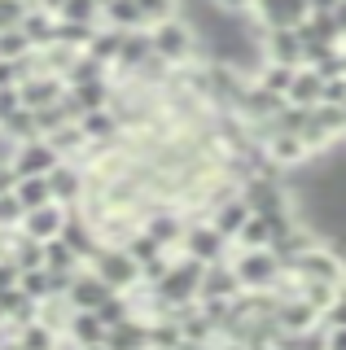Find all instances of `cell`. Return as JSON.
Returning <instances> with one entry per match:
<instances>
[{"instance_id":"d6a6232c","label":"cell","mask_w":346,"mask_h":350,"mask_svg":"<svg viewBox=\"0 0 346 350\" xmlns=\"http://www.w3.org/2000/svg\"><path fill=\"white\" fill-rule=\"evenodd\" d=\"M136 5H140V14L149 18V27L162 22V18H171V14H180V0H136Z\"/></svg>"},{"instance_id":"f35d334b","label":"cell","mask_w":346,"mask_h":350,"mask_svg":"<svg viewBox=\"0 0 346 350\" xmlns=\"http://www.w3.org/2000/svg\"><path fill=\"white\" fill-rule=\"evenodd\" d=\"M40 9H49V14H62V5H66V0H36Z\"/></svg>"},{"instance_id":"d4e9b609","label":"cell","mask_w":346,"mask_h":350,"mask_svg":"<svg viewBox=\"0 0 346 350\" xmlns=\"http://www.w3.org/2000/svg\"><path fill=\"white\" fill-rule=\"evenodd\" d=\"M96 27H101V22H96ZM92 22H70V18H57V31H53V40L57 44H66V49H88V40H92Z\"/></svg>"},{"instance_id":"b9f144b4","label":"cell","mask_w":346,"mask_h":350,"mask_svg":"<svg viewBox=\"0 0 346 350\" xmlns=\"http://www.w3.org/2000/svg\"><path fill=\"white\" fill-rule=\"evenodd\" d=\"M101 5H105V0H101Z\"/></svg>"},{"instance_id":"2e32d148","label":"cell","mask_w":346,"mask_h":350,"mask_svg":"<svg viewBox=\"0 0 346 350\" xmlns=\"http://www.w3.org/2000/svg\"><path fill=\"white\" fill-rule=\"evenodd\" d=\"M245 284L237 280L232 271V258H219V262H207V271H202V289L198 298H237Z\"/></svg>"},{"instance_id":"30bf717a","label":"cell","mask_w":346,"mask_h":350,"mask_svg":"<svg viewBox=\"0 0 346 350\" xmlns=\"http://www.w3.org/2000/svg\"><path fill=\"white\" fill-rule=\"evenodd\" d=\"M110 293H118V289H110V284H105V280H101V276H96V271L88 267V262H83V267L75 271V280H70L66 298H70L75 311H96V306L110 298Z\"/></svg>"},{"instance_id":"ac0fdd59","label":"cell","mask_w":346,"mask_h":350,"mask_svg":"<svg viewBox=\"0 0 346 350\" xmlns=\"http://www.w3.org/2000/svg\"><path fill=\"white\" fill-rule=\"evenodd\" d=\"M207 219H211V224L219 228V232L228 237V241H237V232H241V224L250 219V202H245L241 193H232V197H224V202H215Z\"/></svg>"},{"instance_id":"7402d4cb","label":"cell","mask_w":346,"mask_h":350,"mask_svg":"<svg viewBox=\"0 0 346 350\" xmlns=\"http://www.w3.org/2000/svg\"><path fill=\"white\" fill-rule=\"evenodd\" d=\"M289 101L294 105H320L324 101V75L311 70V66H298L294 83H289Z\"/></svg>"},{"instance_id":"ba28073f","label":"cell","mask_w":346,"mask_h":350,"mask_svg":"<svg viewBox=\"0 0 346 350\" xmlns=\"http://www.w3.org/2000/svg\"><path fill=\"white\" fill-rule=\"evenodd\" d=\"M258 53H263L267 62L302 66V36H298V27H267V31H258Z\"/></svg>"},{"instance_id":"836d02e7","label":"cell","mask_w":346,"mask_h":350,"mask_svg":"<svg viewBox=\"0 0 346 350\" xmlns=\"http://www.w3.org/2000/svg\"><path fill=\"white\" fill-rule=\"evenodd\" d=\"M324 101H329V105H346V75L324 79Z\"/></svg>"},{"instance_id":"8fae6325","label":"cell","mask_w":346,"mask_h":350,"mask_svg":"<svg viewBox=\"0 0 346 350\" xmlns=\"http://www.w3.org/2000/svg\"><path fill=\"white\" fill-rule=\"evenodd\" d=\"M307 14H311L307 0H258V5L250 9L258 31H267V27H298Z\"/></svg>"},{"instance_id":"83f0119b","label":"cell","mask_w":346,"mask_h":350,"mask_svg":"<svg viewBox=\"0 0 346 350\" xmlns=\"http://www.w3.org/2000/svg\"><path fill=\"white\" fill-rule=\"evenodd\" d=\"M31 49H36V44H31V36L23 31V22L0 31V57H27Z\"/></svg>"},{"instance_id":"f546056e","label":"cell","mask_w":346,"mask_h":350,"mask_svg":"<svg viewBox=\"0 0 346 350\" xmlns=\"http://www.w3.org/2000/svg\"><path fill=\"white\" fill-rule=\"evenodd\" d=\"M57 18H70V22H101V0H66L62 5V14Z\"/></svg>"},{"instance_id":"4dcf8cb0","label":"cell","mask_w":346,"mask_h":350,"mask_svg":"<svg viewBox=\"0 0 346 350\" xmlns=\"http://www.w3.org/2000/svg\"><path fill=\"white\" fill-rule=\"evenodd\" d=\"M96 315L105 320V328L118 324V320H127V315H132V298H127V293H110V298L96 306Z\"/></svg>"},{"instance_id":"4fadbf2b","label":"cell","mask_w":346,"mask_h":350,"mask_svg":"<svg viewBox=\"0 0 346 350\" xmlns=\"http://www.w3.org/2000/svg\"><path fill=\"white\" fill-rule=\"evenodd\" d=\"M53 167H57V149H53L44 136L18 140V149H14V171L18 175H49Z\"/></svg>"},{"instance_id":"f1b7e54d","label":"cell","mask_w":346,"mask_h":350,"mask_svg":"<svg viewBox=\"0 0 346 350\" xmlns=\"http://www.w3.org/2000/svg\"><path fill=\"white\" fill-rule=\"evenodd\" d=\"M338 284H342V280H338ZM338 284H333V280H298V293H302L311 306H316V311H324V306L333 302V293H338Z\"/></svg>"},{"instance_id":"7c38bea8","label":"cell","mask_w":346,"mask_h":350,"mask_svg":"<svg viewBox=\"0 0 346 350\" xmlns=\"http://www.w3.org/2000/svg\"><path fill=\"white\" fill-rule=\"evenodd\" d=\"M263 153H267V162L280 167V171H285V167H302L307 158H316L298 131H272V136L263 140Z\"/></svg>"},{"instance_id":"277c9868","label":"cell","mask_w":346,"mask_h":350,"mask_svg":"<svg viewBox=\"0 0 346 350\" xmlns=\"http://www.w3.org/2000/svg\"><path fill=\"white\" fill-rule=\"evenodd\" d=\"M88 267L110 284V289H118V293H127V289L140 284V262L127 254V245H114V241H101V250L92 254Z\"/></svg>"},{"instance_id":"ffe728a7","label":"cell","mask_w":346,"mask_h":350,"mask_svg":"<svg viewBox=\"0 0 346 350\" xmlns=\"http://www.w3.org/2000/svg\"><path fill=\"white\" fill-rule=\"evenodd\" d=\"M105 346H114V350H123V346L149 350V320H145V315H127V320L110 324V333H105Z\"/></svg>"},{"instance_id":"1f68e13d","label":"cell","mask_w":346,"mask_h":350,"mask_svg":"<svg viewBox=\"0 0 346 350\" xmlns=\"http://www.w3.org/2000/svg\"><path fill=\"white\" fill-rule=\"evenodd\" d=\"M320 324L333 328V324H346V280L338 284V293H333V302L320 311Z\"/></svg>"},{"instance_id":"74e56055","label":"cell","mask_w":346,"mask_h":350,"mask_svg":"<svg viewBox=\"0 0 346 350\" xmlns=\"http://www.w3.org/2000/svg\"><path fill=\"white\" fill-rule=\"evenodd\" d=\"M307 5H311V9H316V14H329V9H338V5H342V0H307Z\"/></svg>"},{"instance_id":"7a4b0ae2","label":"cell","mask_w":346,"mask_h":350,"mask_svg":"<svg viewBox=\"0 0 346 350\" xmlns=\"http://www.w3.org/2000/svg\"><path fill=\"white\" fill-rule=\"evenodd\" d=\"M202 271H207V262H198L193 254H185V250H176L171 267L162 271V280L154 284V293H158L162 302H167V311H171V306H189V302H198Z\"/></svg>"},{"instance_id":"8992f818","label":"cell","mask_w":346,"mask_h":350,"mask_svg":"<svg viewBox=\"0 0 346 350\" xmlns=\"http://www.w3.org/2000/svg\"><path fill=\"white\" fill-rule=\"evenodd\" d=\"M289 271H294L298 280H333V284H338V280H346V254L320 241V245H311Z\"/></svg>"},{"instance_id":"5b68a950","label":"cell","mask_w":346,"mask_h":350,"mask_svg":"<svg viewBox=\"0 0 346 350\" xmlns=\"http://www.w3.org/2000/svg\"><path fill=\"white\" fill-rule=\"evenodd\" d=\"M180 250H185V254H193L198 262H219V258H228V254H232V241L224 237L207 215H198V219H189Z\"/></svg>"},{"instance_id":"52a82bcc","label":"cell","mask_w":346,"mask_h":350,"mask_svg":"<svg viewBox=\"0 0 346 350\" xmlns=\"http://www.w3.org/2000/svg\"><path fill=\"white\" fill-rule=\"evenodd\" d=\"M49 189H53V202L83 206V197H88V167L75 158H57V167L49 171Z\"/></svg>"},{"instance_id":"3957f363","label":"cell","mask_w":346,"mask_h":350,"mask_svg":"<svg viewBox=\"0 0 346 350\" xmlns=\"http://www.w3.org/2000/svg\"><path fill=\"white\" fill-rule=\"evenodd\" d=\"M232 271H237V280L245 284V289H272V284L280 280V258L272 254V245H232Z\"/></svg>"},{"instance_id":"e575fe53","label":"cell","mask_w":346,"mask_h":350,"mask_svg":"<svg viewBox=\"0 0 346 350\" xmlns=\"http://www.w3.org/2000/svg\"><path fill=\"white\" fill-rule=\"evenodd\" d=\"M320 328H324V324H320ZM324 346H329V350H346V324L324 328Z\"/></svg>"},{"instance_id":"ab89813d","label":"cell","mask_w":346,"mask_h":350,"mask_svg":"<svg viewBox=\"0 0 346 350\" xmlns=\"http://www.w3.org/2000/svg\"><path fill=\"white\" fill-rule=\"evenodd\" d=\"M0 324H9V315H5V306H0Z\"/></svg>"},{"instance_id":"4316f807","label":"cell","mask_w":346,"mask_h":350,"mask_svg":"<svg viewBox=\"0 0 346 350\" xmlns=\"http://www.w3.org/2000/svg\"><path fill=\"white\" fill-rule=\"evenodd\" d=\"M123 245H127V254H132L136 262H149V258H158V254H162V250H167V245H162V241H158V237H149V232H145V228H136V232H132V237H127V241H123Z\"/></svg>"},{"instance_id":"8d00e7d4","label":"cell","mask_w":346,"mask_h":350,"mask_svg":"<svg viewBox=\"0 0 346 350\" xmlns=\"http://www.w3.org/2000/svg\"><path fill=\"white\" fill-rule=\"evenodd\" d=\"M215 5H219L224 14H250V9L258 5V0H215Z\"/></svg>"},{"instance_id":"d6986e66","label":"cell","mask_w":346,"mask_h":350,"mask_svg":"<svg viewBox=\"0 0 346 350\" xmlns=\"http://www.w3.org/2000/svg\"><path fill=\"white\" fill-rule=\"evenodd\" d=\"M145 228L149 237H158L167 250H180V241H185V228H189V219L180 215V211H154V215H145Z\"/></svg>"},{"instance_id":"e0dca14e","label":"cell","mask_w":346,"mask_h":350,"mask_svg":"<svg viewBox=\"0 0 346 350\" xmlns=\"http://www.w3.org/2000/svg\"><path fill=\"white\" fill-rule=\"evenodd\" d=\"M62 228H66V206L62 202H44V206H36V211L23 215V232L27 237L49 241V237H62Z\"/></svg>"},{"instance_id":"5bb4252c","label":"cell","mask_w":346,"mask_h":350,"mask_svg":"<svg viewBox=\"0 0 346 350\" xmlns=\"http://www.w3.org/2000/svg\"><path fill=\"white\" fill-rule=\"evenodd\" d=\"M105 320L96 311H70L66 328H62V346H105Z\"/></svg>"},{"instance_id":"9a60e30c","label":"cell","mask_w":346,"mask_h":350,"mask_svg":"<svg viewBox=\"0 0 346 350\" xmlns=\"http://www.w3.org/2000/svg\"><path fill=\"white\" fill-rule=\"evenodd\" d=\"M18 92H23V105H27V109H40V105L62 101V92H66V79H62L57 70H36L31 79L18 83Z\"/></svg>"},{"instance_id":"484cf974","label":"cell","mask_w":346,"mask_h":350,"mask_svg":"<svg viewBox=\"0 0 346 350\" xmlns=\"http://www.w3.org/2000/svg\"><path fill=\"white\" fill-rule=\"evenodd\" d=\"M18 202L27 206V211H36V206H44V202H53V189H49V175H23L18 180Z\"/></svg>"},{"instance_id":"d590c367","label":"cell","mask_w":346,"mask_h":350,"mask_svg":"<svg viewBox=\"0 0 346 350\" xmlns=\"http://www.w3.org/2000/svg\"><path fill=\"white\" fill-rule=\"evenodd\" d=\"M18 180H23V175L14 171V162H0V193H14Z\"/></svg>"},{"instance_id":"44dd1931","label":"cell","mask_w":346,"mask_h":350,"mask_svg":"<svg viewBox=\"0 0 346 350\" xmlns=\"http://www.w3.org/2000/svg\"><path fill=\"white\" fill-rule=\"evenodd\" d=\"M101 22H105V27H118V31H140V27H149V18L140 14L136 0H105V5H101Z\"/></svg>"},{"instance_id":"9c48e42d","label":"cell","mask_w":346,"mask_h":350,"mask_svg":"<svg viewBox=\"0 0 346 350\" xmlns=\"http://www.w3.org/2000/svg\"><path fill=\"white\" fill-rule=\"evenodd\" d=\"M311 245H320V232H316L311 224H302V219H294L285 232H276V237H272V254L280 258V267H294V262L307 254Z\"/></svg>"},{"instance_id":"603a6c76","label":"cell","mask_w":346,"mask_h":350,"mask_svg":"<svg viewBox=\"0 0 346 350\" xmlns=\"http://www.w3.org/2000/svg\"><path fill=\"white\" fill-rule=\"evenodd\" d=\"M44 267H53V271H79L83 258H79V250H75L66 237H49L44 241Z\"/></svg>"},{"instance_id":"6da1fadb","label":"cell","mask_w":346,"mask_h":350,"mask_svg":"<svg viewBox=\"0 0 346 350\" xmlns=\"http://www.w3.org/2000/svg\"><path fill=\"white\" fill-rule=\"evenodd\" d=\"M149 40H154V53H158V57H167L171 66L198 62V49H202L198 27H193L189 18H180V14L154 22V27H149Z\"/></svg>"},{"instance_id":"60d3db41","label":"cell","mask_w":346,"mask_h":350,"mask_svg":"<svg viewBox=\"0 0 346 350\" xmlns=\"http://www.w3.org/2000/svg\"><path fill=\"white\" fill-rule=\"evenodd\" d=\"M342 49H346V36H342Z\"/></svg>"},{"instance_id":"cb8c5ba5","label":"cell","mask_w":346,"mask_h":350,"mask_svg":"<svg viewBox=\"0 0 346 350\" xmlns=\"http://www.w3.org/2000/svg\"><path fill=\"white\" fill-rule=\"evenodd\" d=\"M118 44H123V31H118V27H105V22H101V27L92 31V40H88V53H92L96 62H105V66L114 70V62H118Z\"/></svg>"}]
</instances>
